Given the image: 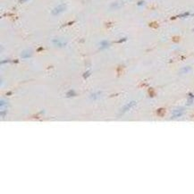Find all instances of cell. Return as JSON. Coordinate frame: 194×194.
Returning a JSON list of instances; mask_svg holds the SVG:
<instances>
[{
	"label": "cell",
	"mask_w": 194,
	"mask_h": 194,
	"mask_svg": "<svg viewBox=\"0 0 194 194\" xmlns=\"http://www.w3.org/2000/svg\"><path fill=\"white\" fill-rule=\"evenodd\" d=\"M65 9H66V5L65 4L59 5L55 6V7L53 9V11H52V15H60L61 13H63V12L65 11Z\"/></svg>",
	"instance_id": "6da1fadb"
},
{
	"label": "cell",
	"mask_w": 194,
	"mask_h": 194,
	"mask_svg": "<svg viewBox=\"0 0 194 194\" xmlns=\"http://www.w3.org/2000/svg\"><path fill=\"white\" fill-rule=\"evenodd\" d=\"M52 43L55 45V47H58V48H63L67 44V42L65 40H62V39H54L52 40Z\"/></svg>",
	"instance_id": "7a4b0ae2"
},
{
	"label": "cell",
	"mask_w": 194,
	"mask_h": 194,
	"mask_svg": "<svg viewBox=\"0 0 194 194\" xmlns=\"http://www.w3.org/2000/svg\"><path fill=\"white\" fill-rule=\"evenodd\" d=\"M183 114V108H179V109H175L173 111L172 114V118H178L180 116H182Z\"/></svg>",
	"instance_id": "3957f363"
},
{
	"label": "cell",
	"mask_w": 194,
	"mask_h": 194,
	"mask_svg": "<svg viewBox=\"0 0 194 194\" xmlns=\"http://www.w3.org/2000/svg\"><path fill=\"white\" fill-rule=\"evenodd\" d=\"M31 55H32V51H31L30 49H25V50H23V51L22 52V54H21V56H22V58L23 59L30 58Z\"/></svg>",
	"instance_id": "277c9868"
},
{
	"label": "cell",
	"mask_w": 194,
	"mask_h": 194,
	"mask_svg": "<svg viewBox=\"0 0 194 194\" xmlns=\"http://www.w3.org/2000/svg\"><path fill=\"white\" fill-rule=\"evenodd\" d=\"M136 105V102L135 101H131L130 103H128V104H126L124 106V108H123V113H125V112H128L130 109H132L133 106Z\"/></svg>",
	"instance_id": "5b68a950"
},
{
	"label": "cell",
	"mask_w": 194,
	"mask_h": 194,
	"mask_svg": "<svg viewBox=\"0 0 194 194\" xmlns=\"http://www.w3.org/2000/svg\"><path fill=\"white\" fill-rule=\"evenodd\" d=\"M99 47H100V48L101 49H104V48H106L109 47V42L106 40H103L101 41L100 43H99Z\"/></svg>",
	"instance_id": "8992f818"
},
{
	"label": "cell",
	"mask_w": 194,
	"mask_h": 194,
	"mask_svg": "<svg viewBox=\"0 0 194 194\" xmlns=\"http://www.w3.org/2000/svg\"><path fill=\"white\" fill-rule=\"evenodd\" d=\"M123 5V3L122 2H114L113 4L111 5V8L112 9H117V8H120Z\"/></svg>",
	"instance_id": "52a82bcc"
},
{
	"label": "cell",
	"mask_w": 194,
	"mask_h": 194,
	"mask_svg": "<svg viewBox=\"0 0 194 194\" xmlns=\"http://www.w3.org/2000/svg\"><path fill=\"white\" fill-rule=\"evenodd\" d=\"M75 95H76V93H75V91H74L73 90H69V91L66 93L67 98H73V97H74Z\"/></svg>",
	"instance_id": "ba28073f"
},
{
	"label": "cell",
	"mask_w": 194,
	"mask_h": 194,
	"mask_svg": "<svg viewBox=\"0 0 194 194\" xmlns=\"http://www.w3.org/2000/svg\"><path fill=\"white\" fill-rule=\"evenodd\" d=\"M99 95H100V92H98V93H94L90 96V99H97L99 98Z\"/></svg>",
	"instance_id": "9c48e42d"
},
{
	"label": "cell",
	"mask_w": 194,
	"mask_h": 194,
	"mask_svg": "<svg viewBox=\"0 0 194 194\" xmlns=\"http://www.w3.org/2000/svg\"><path fill=\"white\" fill-rule=\"evenodd\" d=\"M189 15H190V13H184V14H182V15H178V17H180V18H185V17L189 16Z\"/></svg>",
	"instance_id": "30bf717a"
},
{
	"label": "cell",
	"mask_w": 194,
	"mask_h": 194,
	"mask_svg": "<svg viewBox=\"0 0 194 194\" xmlns=\"http://www.w3.org/2000/svg\"><path fill=\"white\" fill-rule=\"evenodd\" d=\"M190 67H184V68L182 70V72H181V73H188V72H190Z\"/></svg>",
	"instance_id": "8fae6325"
},
{
	"label": "cell",
	"mask_w": 194,
	"mask_h": 194,
	"mask_svg": "<svg viewBox=\"0 0 194 194\" xmlns=\"http://www.w3.org/2000/svg\"><path fill=\"white\" fill-rule=\"evenodd\" d=\"M90 72H87V73H84V75H83V76H84L85 79H86V78H88L89 75H90Z\"/></svg>",
	"instance_id": "7c38bea8"
},
{
	"label": "cell",
	"mask_w": 194,
	"mask_h": 194,
	"mask_svg": "<svg viewBox=\"0 0 194 194\" xmlns=\"http://www.w3.org/2000/svg\"><path fill=\"white\" fill-rule=\"evenodd\" d=\"M143 4H144V2H143V1H140V2L138 3V5H143Z\"/></svg>",
	"instance_id": "4fadbf2b"
},
{
	"label": "cell",
	"mask_w": 194,
	"mask_h": 194,
	"mask_svg": "<svg viewBox=\"0 0 194 194\" xmlns=\"http://www.w3.org/2000/svg\"><path fill=\"white\" fill-rule=\"evenodd\" d=\"M20 1H21V2H22H22H24L25 0H20Z\"/></svg>",
	"instance_id": "5bb4252c"
}]
</instances>
